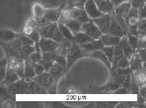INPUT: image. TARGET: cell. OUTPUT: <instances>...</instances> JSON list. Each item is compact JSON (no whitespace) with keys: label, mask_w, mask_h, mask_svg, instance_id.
Returning <instances> with one entry per match:
<instances>
[{"label":"cell","mask_w":146,"mask_h":108,"mask_svg":"<svg viewBox=\"0 0 146 108\" xmlns=\"http://www.w3.org/2000/svg\"><path fill=\"white\" fill-rule=\"evenodd\" d=\"M35 29L41 38L51 39L58 43L65 40L59 30L57 22L50 23L45 26L35 27Z\"/></svg>","instance_id":"obj_1"},{"label":"cell","mask_w":146,"mask_h":108,"mask_svg":"<svg viewBox=\"0 0 146 108\" xmlns=\"http://www.w3.org/2000/svg\"><path fill=\"white\" fill-rule=\"evenodd\" d=\"M86 56H88V54L82 51L79 45L73 42L66 55V69H69L77 60Z\"/></svg>","instance_id":"obj_2"},{"label":"cell","mask_w":146,"mask_h":108,"mask_svg":"<svg viewBox=\"0 0 146 108\" xmlns=\"http://www.w3.org/2000/svg\"><path fill=\"white\" fill-rule=\"evenodd\" d=\"M111 77L108 83L103 86L102 89L105 91H115L119 87L122 86L123 82L125 80V77L119 75L116 72V69H111Z\"/></svg>","instance_id":"obj_3"},{"label":"cell","mask_w":146,"mask_h":108,"mask_svg":"<svg viewBox=\"0 0 146 108\" xmlns=\"http://www.w3.org/2000/svg\"><path fill=\"white\" fill-rule=\"evenodd\" d=\"M81 32H84L94 40L100 39L103 34L100 29L92 21V19L89 22L82 24Z\"/></svg>","instance_id":"obj_4"},{"label":"cell","mask_w":146,"mask_h":108,"mask_svg":"<svg viewBox=\"0 0 146 108\" xmlns=\"http://www.w3.org/2000/svg\"><path fill=\"white\" fill-rule=\"evenodd\" d=\"M84 8L87 15L91 19L100 18L104 15L99 11L94 0H86Z\"/></svg>","instance_id":"obj_5"},{"label":"cell","mask_w":146,"mask_h":108,"mask_svg":"<svg viewBox=\"0 0 146 108\" xmlns=\"http://www.w3.org/2000/svg\"><path fill=\"white\" fill-rule=\"evenodd\" d=\"M70 12L72 18L76 19L82 24L89 22L91 20L85 11L84 6H78L73 7L70 11Z\"/></svg>","instance_id":"obj_6"},{"label":"cell","mask_w":146,"mask_h":108,"mask_svg":"<svg viewBox=\"0 0 146 108\" xmlns=\"http://www.w3.org/2000/svg\"><path fill=\"white\" fill-rule=\"evenodd\" d=\"M106 33L119 37H123V36L126 35V33L124 32V29L119 25L118 21H116L115 17L114 11L111 13V22L108 31Z\"/></svg>","instance_id":"obj_7"},{"label":"cell","mask_w":146,"mask_h":108,"mask_svg":"<svg viewBox=\"0 0 146 108\" xmlns=\"http://www.w3.org/2000/svg\"><path fill=\"white\" fill-rule=\"evenodd\" d=\"M38 46L41 53H44L56 51L58 47V43L51 39L41 37Z\"/></svg>","instance_id":"obj_8"},{"label":"cell","mask_w":146,"mask_h":108,"mask_svg":"<svg viewBox=\"0 0 146 108\" xmlns=\"http://www.w3.org/2000/svg\"><path fill=\"white\" fill-rule=\"evenodd\" d=\"M102 33H106L108 32L111 22V14H104L102 17L92 19Z\"/></svg>","instance_id":"obj_9"},{"label":"cell","mask_w":146,"mask_h":108,"mask_svg":"<svg viewBox=\"0 0 146 108\" xmlns=\"http://www.w3.org/2000/svg\"><path fill=\"white\" fill-rule=\"evenodd\" d=\"M32 80L38 83L44 88H45L46 90L49 89L52 85L53 81H54V79L50 75V73L46 71L40 75H36Z\"/></svg>","instance_id":"obj_10"},{"label":"cell","mask_w":146,"mask_h":108,"mask_svg":"<svg viewBox=\"0 0 146 108\" xmlns=\"http://www.w3.org/2000/svg\"><path fill=\"white\" fill-rule=\"evenodd\" d=\"M28 82L24 79H19L8 87L9 92L13 94H24L28 92Z\"/></svg>","instance_id":"obj_11"},{"label":"cell","mask_w":146,"mask_h":108,"mask_svg":"<svg viewBox=\"0 0 146 108\" xmlns=\"http://www.w3.org/2000/svg\"><path fill=\"white\" fill-rule=\"evenodd\" d=\"M80 46L81 47L82 51L87 54L95 51L102 50V49L104 47L103 44L102 43L100 38L98 39V40H94L90 42Z\"/></svg>","instance_id":"obj_12"},{"label":"cell","mask_w":146,"mask_h":108,"mask_svg":"<svg viewBox=\"0 0 146 108\" xmlns=\"http://www.w3.org/2000/svg\"><path fill=\"white\" fill-rule=\"evenodd\" d=\"M19 79V78L15 71L11 66L8 65L7 64L6 77H5L4 80L3 81L4 85L6 87H9Z\"/></svg>","instance_id":"obj_13"},{"label":"cell","mask_w":146,"mask_h":108,"mask_svg":"<svg viewBox=\"0 0 146 108\" xmlns=\"http://www.w3.org/2000/svg\"><path fill=\"white\" fill-rule=\"evenodd\" d=\"M95 1V0H94ZM99 11L103 14H111L114 11V6L110 0L104 1H95Z\"/></svg>","instance_id":"obj_14"},{"label":"cell","mask_w":146,"mask_h":108,"mask_svg":"<svg viewBox=\"0 0 146 108\" xmlns=\"http://www.w3.org/2000/svg\"><path fill=\"white\" fill-rule=\"evenodd\" d=\"M121 37L103 33L100 38L104 46H115L119 43Z\"/></svg>","instance_id":"obj_15"},{"label":"cell","mask_w":146,"mask_h":108,"mask_svg":"<svg viewBox=\"0 0 146 108\" xmlns=\"http://www.w3.org/2000/svg\"><path fill=\"white\" fill-rule=\"evenodd\" d=\"M119 44L123 47L124 56L129 60L135 53V51L133 49L132 47L129 44L127 35H124L123 37H121Z\"/></svg>","instance_id":"obj_16"},{"label":"cell","mask_w":146,"mask_h":108,"mask_svg":"<svg viewBox=\"0 0 146 108\" xmlns=\"http://www.w3.org/2000/svg\"><path fill=\"white\" fill-rule=\"evenodd\" d=\"M145 63L144 62L137 53H135L133 55L129 60L130 68L132 72H134L141 69H145L144 66L145 65Z\"/></svg>","instance_id":"obj_17"},{"label":"cell","mask_w":146,"mask_h":108,"mask_svg":"<svg viewBox=\"0 0 146 108\" xmlns=\"http://www.w3.org/2000/svg\"><path fill=\"white\" fill-rule=\"evenodd\" d=\"M131 4L129 0L127 1L123 2L118 6L115 7L114 13L116 15L124 18L128 14L131 9Z\"/></svg>","instance_id":"obj_18"},{"label":"cell","mask_w":146,"mask_h":108,"mask_svg":"<svg viewBox=\"0 0 146 108\" xmlns=\"http://www.w3.org/2000/svg\"><path fill=\"white\" fill-rule=\"evenodd\" d=\"M35 73L34 71L33 63L29 60H24V79L26 81L32 80L35 77Z\"/></svg>","instance_id":"obj_19"},{"label":"cell","mask_w":146,"mask_h":108,"mask_svg":"<svg viewBox=\"0 0 146 108\" xmlns=\"http://www.w3.org/2000/svg\"><path fill=\"white\" fill-rule=\"evenodd\" d=\"M28 82V92L32 94H47V91L41 85L33 80L27 81Z\"/></svg>","instance_id":"obj_20"},{"label":"cell","mask_w":146,"mask_h":108,"mask_svg":"<svg viewBox=\"0 0 146 108\" xmlns=\"http://www.w3.org/2000/svg\"><path fill=\"white\" fill-rule=\"evenodd\" d=\"M60 13L56 9H45L44 18L49 23H56L59 20Z\"/></svg>","instance_id":"obj_21"},{"label":"cell","mask_w":146,"mask_h":108,"mask_svg":"<svg viewBox=\"0 0 146 108\" xmlns=\"http://www.w3.org/2000/svg\"><path fill=\"white\" fill-rule=\"evenodd\" d=\"M64 24L69 29L74 35L81 31L82 23L76 20V19L71 18L69 20L65 21Z\"/></svg>","instance_id":"obj_22"},{"label":"cell","mask_w":146,"mask_h":108,"mask_svg":"<svg viewBox=\"0 0 146 108\" xmlns=\"http://www.w3.org/2000/svg\"><path fill=\"white\" fill-rule=\"evenodd\" d=\"M88 57L102 61L107 67H108L110 69H111V64L109 62L108 58L105 55V54L102 51V50H98L92 52L88 54Z\"/></svg>","instance_id":"obj_23"},{"label":"cell","mask_w":146,"mask_h":108,"mask_svg":"<svg viewBox=\"0 0 146 108\" xmlns=\"http://www.w3.org/2000/svg\"><path fill=\"white\" fill-rule=\"evenodd\" d=\"M72 43V41L65 39L64 40L58 43V47L56 50L57 53L66 57L67 53L69 51Z\"/></svg>","instance_id":"obj_24"},{"label":"cell","mask_w":146,"mask_h":108,"mask_svg":"<svg viewBox=\"0 0 146 108\" xmlns=\"http://www.w3.org/2000/svg\"><path fill=\"white\" fill-rule=\"evenodd\" d=\"M124 57V53L123 47L119 43L118 45L114 46V52H113V61L112 63L111 68L112 69H116V64L118 61Z\"/></svg>","instance_id":"obj_25"},{"label":"cell","mask_w":146,"mask_h":108,"mask_svg":"<svg viewBox=\"0 0 146 108\" xmlns=\"http://www.w3.org/2000/svg\"><path fill=\"white\" fill-rule=\"evenodd\" d=\"M65 68L60 65L59 64L54 62L53 65L50 68V69L48 70V72L50 73L53 79L56 80L58 79V77H60V75L65 71Z\"/></svg>","instance_id":"obj_26"},{"label":"cell","mask_w":146,"mask_h":108,"mask_svg":"<svg viewBox=\"0 0 146 108\" xmlns=\"http://www.w3.org/2000/svg\"><path fill=\"white\" fill-rule=\"evenodd\" d=\"M93 40L94 39H92V38L86 35V33L81 31L75 34L74 38V42L79 45H84V44L90 42Z\"/></svg>","instance_id":"obj_27"},{"label":"cell","mask_w":146,"mask_h":108,"mask_svg":"<svg viewBox=\"0 0 146 108\" xmlns=\"http://www.w3.org/2000/svg\"><path fill=\"white\" fill-rule=\"evenodd\" d=\"M57 23H58V28H59V30L62 37L65 39H66V40H70L72 42H74V35L72 33V32H70L69 29H68L64 24H62L59 21H58Z\"/></svg>","instance_id":"obj_28"},{"label":"cell","mask_w":146,"mask_h":108,"mask_svg":"<svg viewBox=\"0 0 146 108\" xmlns=\"http://www.w3.org/2000/svg\"><path fill=\"white\" fill-rule=\"evenodd\" d=\"M135 75H134L133 72V76L135 81L137 82L139 86H143L145 84V69H141L135 71Z\"/></svg>","instance_id":"obj_29"},{"label":"cell","mask_w":146,"mask_h":108,"mask_svg":"<svg viewBox=\"0 0 146 108\" xmlns=\"http://www.w3.org/2000/svg\"><path fill=\"white\" fill-rule=\"evenodd\" d=\"M16 38L19 45L21 46L35 45V43H34L31 38H29L28 37L24 35V34H19V35H17Z\"/></svg>","instance_id":"obj_30"},{"label":"cell","mask_w":146,"mask_h":108,"mask_svg":"<svg viewBox=\"0 0 146 108\" xmlns=\"http://www.w3.org/2000/svg\"><path fill=\"white\" fill-rule=\"evenodd\" d=\"M102 51L104 52L105 55L108 58L109 62L111 64L113 61V52H114V46H104L102 49Z\"/></svg>","instance_id":"obj_31"},{"label":"cell","mask_w":146,"mask_h":108,"mask_svg":"<svg viewBox=\"0 0 146 108\" xmlns=\"http://www.w3.org/2000/svg\"><path fill=\"white\" fill-rule=\"evenodd\" d=\"M17 37V34L12 31L6 30L1 33V36L2 40L4 41H13Z\"/></svg>","instance_id":"obj_32"},{"label":"cell","mask_w":146,"mask_h":108,"mask_svg":"<svg viewBox=\"0 0 146 108\" xmlns=\"http://www.w3.org/2000/svg\"><path fill=\"white\" fill-rule=\"evenodd\" d=\"M7 61L6 59L0 61V83H3L6 74Z\"/></svg>","instance_id":"obj_33"},{"label":"cell","mask_w":146,"mask_h":108,"mask_svg":"<svg viewBox=\"0 0 146 108\" xmlns=\"http://www.w3.org/2000/svg\"><path fill=\"white\" fill-rule=\"evenodd\" d=\"M33 15L35 18H41L44 16V13L45 12V9L42 7L41 4H35L33 6Z\"/></svg>","instance_id":"obj_34"},{"label":"cell","mask_w":146,"mask_h":108,"mask_svg":"<svg viewBox=\"0 0 146 108\" xmlns=\"http://www.w3.org/2000/svg\"><path fill=\"white\" fill-rule=\"evenodd\" d=\"M145 19H139L137 22V26L138 29V33L139 35L145 36L146 28H145Z\"/></svg>","instance_id":"obj_35"},{"label":"cell","mask_w":146,"mask_h":108,"mask_svg":"<svg viewBox=\"0 0 146 108\" xmlns=\"http://www.w3.org/2000/svg\"><path fill=\"white\" fill-rule=\"evenodd\" d=\"M42 58V53L40 50H36L29 56L28 60L32 63H39Z\"/></svg>","instance_id":"obj_36"},{"label":"cell","mask_w":146,"mask_h":108,"mask_svg":"<svg viewBox=\"0 0 146 108\" xmlns=\"http://www.w3.org/2000/svg\"><path fill=\"white\" fill-rule=\"evenodd\" d=\"M57 55V52L56 51L52 52H47L42 53V60L44 61H55V58Z\"/></svg>","instance_id":"obj_37"},{"label":"cell","mask_w":146,"mask_h":108,"mask_svg":"<svg viewBox=\"0 0 146 108\" xmlns=\"http://www.w3.org/2000/svg\"><path fill=\"white\" fill-rule=\"evenodd\" d=\"M129 1L131 7L137 10L145 6V0H129Z\"/></svg>","instance_id":"obj_38"},{"label":"cell","mask_w":146,"mask_h":108,"mask_svg":"<svg viewBox=\"0 0 146 108\" xmlns=\"http://www.w3.org/2000/svg\"><path fill=\"white\" fill-rule=\"evenodd\" d=\"M127 37V41L130 46L132 47V49L134 51H135L137 48L138 37L135 36V35H129Z\"/></svg>","instance_id":"obj_39"},{"label":"cell","mask_w":146,"mask_h":108,"mask_svg":"<svg viewBox=\"0 0 146 108\" xmlns=\"http://www.w3.org/2000/svg\"><path fill=\"white\" fill-rule=\"evenodd\" d=\"M55 62L59 64L60 65L62 66L64 68L66 69V65H67V60H66V57L60 55V54H58L55 58Z\"/></svg>","instance_id":"obj_40"},{"label":"cell","mask_w":146,"mask_h":108,"mask_svg":"<svg viewBox=\"0 0 146 108\" xmlns=\"http://www.w3.org/2000/svg\"><path fill=\"white\" fill-rule=\"evenodd\" d=\"M130 67L129 60L124 56L121 58L116 64V68H125Z\"/></svg>","instance_id":"obj_41"},{"label":"cell","mask_w":146,"mask_h":108,"mask_svg":"<svg viewBox=\"0 0 146 108\" xmlns=\"http://www.w3.org/2000/svg\"><path fill=\"white\" fill-rule=\"evenodd\" d=\"M33 65L36 75H40L44 72H45L44 67L40 63H33Z\"/></svg>","instance_id":"obj_42"},{"label":"cell","mask_w":146,"mask_h":108,"mask_svg":"<svg viewBox=\"0 0 146 108\" xmlns=\"http://www.w3.org/2000/svg\"><path fill=\"white\" fill-rule=\"evenodd\" d=\"M116 72L119 75L125 77L127 75L130 74L131 70L130 67H125V68H116Z\"/></svg>","instance_id":"obj_43"},{"label":"cell","mask_w":146,"mask_h":108,"mask_svg":"<svg viewBox=\"0 0 146 108\" xmlns=\"http://www.w3.org/2000/svg\"><path fill=\"white\" fill-rule=\"evenodd\" d=\"M129 35H135V36L138 37L137 24L129 26V30L127 33V36H129Z\"/></svg>","instance_id":"obj_44"},{"label":"cell","mask_w":146,"mask_h":108,"mask_svg":"<svg viewBox=\"0 0 146 108\" xmlns=\"http://www.w3.org/2000/svg\"><path fill=\"white\" fill-rule=\"evenodd\" d=\"M139 106H140V105H138L135 102H122L119 103V104L117 106V107H133Z\"/></svg>","instance_id":"obj_45"},{"label":"cell","mask_w":146,"mask_h":108,"mask_svg":"<svg viewBox=\"0 0 146 108\" xmlns=\"http://www.w3.org/2000/svg\"><path fill=\"white\" fill-rule=\"evenodd\" d=\"M145 36L144 35H139L138 36V41L137 49H145Z\"/></svg>","instance_id":"obj_46"},{"label":"cell","mask_w":146,"mask_h":108,"mask_svg":"<svg viewBox=\"0 0 146 108\" xmlns=\"http://www.w3.org/2000/svg\"><path fill=\"white\" fill-rule=\"evenodd\" d=\"M129 18H138V10L134 9L133 7H131L130 11L129 12L128 14L124 17V19H126Z\"/></svg>","instance_id":"obj_47"},{"label":"cell","mask_w":146,"mask_h":108,"mask_svg":"<svg viewBox=\"0 0 146 108\" xmlns=\"http://www.w3.org/2000/svg\"><path fill=\"white\" fill-rule=\"evenodd\" d=\"M55 61H44V60H41L40 62V64L44 66L45 69V71L46 72H48V70L50 69V68L52 67V66L53 65V63H54Z\"/></svg>","instance_id":"obj_48"},{"label":"cell","mask_w":146,"mask_h":108,"mask_svg":"<svg viewBox=\"0 0 146 108\" xmlns=\"http://www.w3.org/2000/svg\"><path fill=\"white\" fill-rule=\"evenodd\" d=\"M135 52L138 54L139 57L144 62H145V60H146L145 49H137L135 50Z\"/></svg>","instance_id":"obj_49"},{"label":"cell","mask_w":146,"mask_h":108,"mask_svg":"<svg viewBox=\"0 0 146 108\" xmlns=\"http://www.w3.org/2000/svg\"><path fill=\"white\" fill-rule=\"evenodd\" d=\"M138 19H145V6L138 10Z\"/></svg>","instance_id":"obj_50"},{"label":"cell","mask_w":146,"mask_h":108,"mask_svg":"<svg viewBox=\"0 0 146 108\" xmlns=\"http://www.w3.org/2000/svg\"><path fill=\"white\" fill-rule=\"evenodd\" d=\"M129 91L126 89L125 88L123 87H119L118 89H117L116 90H115V94H129Z\"/></svg>","instance_id":"obj_51"},{"label":"cell","mask_w":146,"mask_h":108,"mask_svg":"<svg viewBox=\"0 0 146 108\" xmlns=\"http://www.w3.org/2000/svg\"><path fill=\"white\" fill-rule=\"evenodd\" d=\"M146 89H145V85L143 86V87L139 89V94L141 96H142L143 97L145 98V97H146Z\"/></svg>","instance_id":"obj_52"},{"label":"cell","mask_w":146,"mask_h":108,"mask_svg":"<svg viewBox=\"0 0 146 108\" xmlns=\"http://www.w3.org/2000/svg\"><path fill=\"white\" fill-rule=\"evenodd\" d=\"M111 2L113 3L114 7H116L118 6V5H119L120 4H121L123 2H125L124 1V0H110Z\"/></svg>","instance_id":"obj_53"},{"label":"cell","mask_w":146,"mask_h":108,"mask_svg":"<svg viewBox=\"0 0 146 108\" xmlns=\"http://www.w3.org/2000/svg\"><path fill=\"white\" fill-rule=\"evenodd\" d=\"M145 98L143 97L141 95H139L138 97V101L139 103H144V101H145Z\"/></svg>","instance_id":"obj_54"},{"label":"cell","mask_w":146,"mask_h":108,"mask_svg":"<svg viewBox=\"0 0 146 108\" xmlns=\"http://www.w3.org/2000/svg\"><path fill=\"white\" fill-rule=\"evenodd\" d=\"M95 1H104V0H95Z\"/></svg>","instance_id":"obj_55"}]
</instances>
